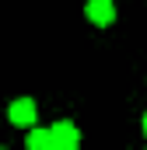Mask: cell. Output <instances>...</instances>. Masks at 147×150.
<instances>
[{
    "instance_id": "3",
    "label": "cell",
    "mask_w": 147,
    "mask_h": 150,
    "mask_svg": "<svg viewBox=\"0 0 147 150\" xmlns=\"http://www.w3.org/2000/svg\"><path fill=\"white\" fill-rule=\"evenodd\" d=\"M49 133H53V143H56V147H70V150L81 147V129L74 126L70 119H60Z\"/></svg>"
},
{
    "instance_id": "1",
    "label": "cell",
    "mask_w": 147,
    "mask_h": 150,
    "mask_svg": "<svg viewBox=\"0 0 147 150\" xmlns=\"http://www.w3.org/2000/svg\"><path fill=\"white\" fill-rule=\"evenodd\" d=\"M7 119H11L14 126H21V129H35V101H32V98H18V101H11Z\"/></svg>"
},
{
    "instance_id": "2",
    "label": "cell",
    "mask_w": 147,
    "mask_h": 150,
    "mask_svg": "<svg viewBox=\"0 0 147 150\" xmlns=\"http://www.w3.org/2000/svg\"><path fill=\"white\" fill-rule=\"evenodd\" d=\"M84 14H88L91 25H102V28H105V25L116 21V4H112V0H88V4H84Z\"/></svg>"
},
{
    "instance_id": "4",
    "label": "cell",
    "mask_w": 147,
    "mask_h": 150,
    "mask_svg": "<svg viewBox=\"0 0 147 150\" xmlns=\"http://www.w3.org/2000/svg\"><path fill=\"white\" fill-rule=\"evenodd\" d=\"M53 133L49 129H28V140H25V150H53Z\"/></svg>"
},
{
    "instance_id": "5",
    "label": "cell",
    "mask_w": 147,
    "mask_h": 150,
    "mask_svg": "<svg viewBox=\"0 0 147 150\" xmlns=\"http://www.w3.org/2000/svg\"><path fill=\"white\" fill-rule=\"evenodd\" d=\"M144 136H147V112H144Z\"/></svg>"
},
{
    "instance_id": "6",
    "label": "cell",
    "mask_w": 147,
    "mask_h": 150,
    "mask_svg": "<svg viewBox=\"0 0 147 150\" xmlns=\"http://www.w3.org/2000/svg\"><path fill=\"white\" fill-rule=\"evenodd\" d=\"M53 150H70V147H53Z\"/></svg>"
}]
</instances>
